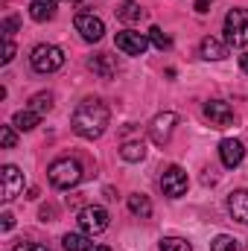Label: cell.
<instances>
[{
  "label": "cell",
  "instance_id": "6da1fadb",
  "mask_svg": "<svg viewBox=\"0 0 248 251\" xmlns=\"http://www.w3.org/2000/svg\"><path fill=\"white\" fill-rule=\"evenodd\" d=\"M108 105L105 102H99V100H85V102H79L76 105V111H73V131L79 134V137H85V140H97L102 131H105V126H108Z\"/></svg>",
  "mask_w": 248,
  "mask_h": 251
},
{
  "label": "cell",
  "instance_id": "7a4b0ae2",
  "mask_svg": "<svg viewBox=\"0 0 248 251\" xmlns=\"http://www.w3.org/2000/svg\"><path fill=\"white\" fill-rule=\"evenodd\" d=\"M50 184L59 190H70L82 181V164L76 158H59L50 164Z\"/></svg>",
  "mask_w": 248,
  "mask_h": 251
},
{
  "label": "cell",
  "instance_id": "3957f363",
  "mask_svg": "<svg viewBox=\"0 0 248 251\" xmlns=\"http://www.w3.org/2000/svg\"><path fill=\"white\" fill-rule=\"evenodd\" d=\"M225 41L231 47L248 44V9H231L225 15Z\"/></svg>",
  "mask_w": 248,
  "mask_h": 251
},
{
  "label": "cell",
  "instance_id": "277c9868",
  "mask_svg": "<svg viewBox=\"0 0 248 251\" xmlns=\"http://www.w3.org/2000/svg\"><path fill=\"white\" fill-rule=\"evenodd\" d=\"M29 62H32V67L38 73H53V70H59L64 64V53H62V47H56V44H38L29 53Z\"/></svg>",
  "mask_w": 248,
  "mask_h": 251
},
{
  "label": "cell",
  "instance_id": "5b68a950",
  "mask_svg": "<svg viewBox=\"0 0 248 251\" xmlns=\"http://www.w3.org/2000/svg\"><path fill=\"white\" fill-rule=\"evenodd\" d=\"M79 228L85 231V234H102L105 228H108V210L105 207H99V204H88V207H82L79 210Z\"/></svg>",
  "mask_w": 248,
  "mask_h": 251
},
{
  "label": "cell",
  "instance_id": "8992f818",
  "mask_svg": "<svg viewBox=\"0 0 248 251\" xmlns=\"http://www.w3.org/2000/svg\"><path fill=\"white\" fill-rule=\"evenodd\" d=\"M114 44H117V50H120L123 56H143V53H146V47H149L152 41H149V35H140V32L123 29V32H117Z\"/></svg>",
  "mask_w": 248,
  "mask_h": 251
},
{
  "label": "cell",
  "instance_id": "52a82bcc",
  "mask_svg": "<svg viewBox=\"0 0 248 251\" xmlns=\"http://www.w3.org/2000/svg\"><path fill=\"white\" fill-rule=\"evenodd\" d=\"M73 24H76V32H79V35H82L85 41H91V44H94V41H99V38L105 35V24H102V21H99L97 15L79 12Z\"/></svg>",
  "mask_w": 248,
  "mask_h": 251
},
{
  "label": "cell",
  "instance_id": "ba28073f",
  "mask_svg": "<svg viewBox=\"0 0 248 251\" xmlns=\"http://www.w3.org/2000/svg\"><path fill=\"white\" fill-rule=\"evenodd\" d=\"M187 173L181 167H170L167 173H164V178H161V190H164V196H170V199H181L187 193Z\"/></svg>",
  "mask_w": 248,
  "mask_h": 251
},
{
  "label": "cell",
  "instance_id": "9c48e42d",
  "mask_svg": "<svg viewBox=\"0 0 248 251\" xmlns=\"http://www.w3.org/2000/svg\"><path fill=\"white\" fill-rule=\"evenodd\" d=\"M204 117L210 120V126L225 128V126L234 123V108L222 100H210V102H204Z\"/></svg>",
  "mask_w": 248,
  "mask_h": 251
},
{
  "label": "cell",
  "instance_id": "30bf717a",
  "mask_svg": "<svg viewBox=\"0 0 248 251\" xmlns=\"http://www.w3.org/2000/svg\"><path fill=\"white\" fill-rule=\"evenodd\" d=\"M175 123H178V114H173V111H164V114H158V117L152 120V126H149V134H152V140L164 146V143L170 140V134H173Z\"/></svg>",
  "mask_w": 248,
  "mask_h": 251
},
{
  "label": "cell",
  "instance_id": "8fae6325",
  "mask_svg": "<svg viewBox=\"0 0 248 251\" xmlns=\"http://www.w3.org/2000/svg\"><path fill=\"white\" fill-rule=\"evenodd\" d=\"M219 158H222V164H225L228 170L240 167V164H243V158H246V146H243V140L225 137V140L219 143Z\"/></svg>",
  "mask_w": 248,
  "mask_h": 251
},
{
  "label": "cell",
  "instance_id": "7c38bea8",
  "mask_svg": "<svg viewBox=\"0 0 248 251\" xmlns=\"http://www.w3.org/2000/svg\"><path fill=\"white\" fill-rule=\"evenodd\" d=\"M21 190H24V173L15 164H6L3 167V201H12Z\"/></svg>",
  "mask_w": 248,
  "mask_h": 251
},
{
  "label": "cell",
  "instance_id": "4fadbf2b",
  "mask_svg": "<svg viewBox=\"0 0 248 251\" xmlns=\"http://www.w3.org/2000/svg\"><path fill=\"white\" fill-rule=\"evenodd\" d=\"M88 67H91L99 79H114V76H117V62H114V56H108V53L91 56V59H88Z\"/></svg>",
  "mask_w": 248,
  "mask_h": 251
},
{
  "label": "cell",
  "instance_id": "5bb4252c",
  "mask_svg": "<svg viewBox=\"0 0 248 251\" xmlns=\"http://www.w3.org/2000/svg\"><path fill=\"white\" fill-rule=\"evenodd\" d=\"M228 210H231V216H234L237 222L248 225V190H237V193H231V199H228Z\"/></svg>",
  "mask_w": 248,
  "mask_h": 251
},
{
  "label": "cell",
  "instance_id": "9a60e30c",
  "mask_svg": "<svg viewBox=\"0 0 248 251\" xmlns=\"http://www.w3.org/2000/svg\"><path fill=\"white\" fill-rule=\"evenodd\" d=\"M201 56H204L207 62H219V59H225V56H228V47H225L219 38L207 35V38L201 41Z\"/></svg>",
  "mask_w": 248,
  "mask_h": 251
},
{
  "label": "cell",
  "instance_id": "2e32d148",
  "mask_svg": "<svg viewBox=\"0 0 248 251\" xmlns=\"http://www.w3.org/2000/svg\"><path fill=\"white\" fill-rule=\"evenodd\" d=\"M120 158L123 161H131V164L134 161H143L146 158V143L143 140H128V143H123L120 146Z\"/></svg>",
  "mask_w": 248,
  "mask_h": 251
},
{
  "label": "cell",
  "instance_id": "e0dca14e",
  "mask_svg": "<svg viewBox=\"0 0 248 251\" xmlns=\"http://www.w3.org/2000/svg\"><path fill=\"white\" fill-rule=\"evenodd\" d=\"M128 210H131L134 216H140V219H149V216H152V201H149L146 196L134 193V196H128Z\"/></svg>",
  "mask_w": 248,
  "mask_h": 251
},
{
  "label": "cell",
  "instance_id": "ac0fdd59",
  "mask_svg": "<svg viewBox=\"0 0 248 251\" xmlns=\"http://www.w3.org/2000/svg\"><path fill=\"white\" fill-rule=\"evenodd\" d=\"M117 18L125 21V24H134V21L143 18V9H140V3H134V0H123V3L117 6Z\"/></svg>",
  "mask_w": 248,
  "mask_h": 251
},
{
  "label": "cell",
  "instance_id": "d6986e66",
  "mask_svg": "<svg viewBox=\"0 0 248 251\" xmlns=\"http://www.w3.org/2000/svg\"><path fill=\"white\" fill-rule=\"evenodd\" d=\"M38 120H41V114H38V111L24 108V111H18V114H15V120H12V123L18 126L21 131H32V128L38 126Z\"/></svg>",
  "mask_w": 248,
  "mask_h": 251
},
{
  "label": "cell",
  "instance_id": "ffe728a7",
  "mask_svg": "<svg viewBox=\"0 0 248 251\" xmlns=\"http://www.w3.org/2000/svg\"><path fill=\"white\" fill-rule=\"evenodd\" d=\"M62 246H64V251H91L94 249V243L85 234H67L62 240Z\"/></svg>",
  "mask_w": 248,
  "mask_h": 251
},
{
  "label": "cell",
  "instance_id": "44dd1931",
  "mask_svg": "<svg viewBox=\"0 0 248 251\" xmlns=\"http://www.w3.org/2000/svg\"><path fill=\"white\" fill-rule=\"evenodd\" d=\"M29 15H32V21H50V18H53V3H47V0H32V3H29Z\"/></svg>",
  "mask_w": 248,
  "mask_h": 251
},
{
  "label": "cell",
  "instance_id": "7402d4cb",
  "mask_svg": "<svg viewBox=\"0 0 248 251\" xmlns=\"http://www.w3.org/2000/svg\"><path fill=\"white\" fill-rule=\"evenodd\" d=\"M210 251H243V246H240L234 237H228V234H219V237L213 240Z\"/></svg>",
  "mask_w": 248,
  "mask_h": 251
},
{
  "label": "cell",
  "instance_id": "603a6c76",
  "mask_svg": "<svg viewBox=\"0 0 248 251\" xmlns=\"http://www.w3.org/2000/svg\"><path fill=\"white\" fill-rule=\"evenodd\" d=\"M149 41H152L158 50H170V47H173V38H170L161 26H152V29H149Z\"/></svg>",
  "mask_w": 248,
  "mask_h": 251
},
{
  "label": "cell",
  "instance_id": "cb8c5ba5",
  "mask_svg": "<svg viewBox=\"0 0 248 251\" xmlns=\"http://www.w3.org/2000/svg\"><path fill=\"white\" fill-rule=\"evenodd\" d=\"M158 251H193V246L187 240H181V237H167V240H161Z\"/></svg>",
  "mask_w": 248,
  "mask_h": 251
},
{
  "label": "cell",
  "instance_id": "d4e9b609",
  "mask_svg": "<svg viewBox=\"0 0 248 251\" xmlns=\"http://www.w3.org/2000/svg\"><path fill=\"white\" fill-rule=\"evenodd\" d=\"M29 108H32V111H38V114H47V111L53 108V94H35Z\"/></svg>",
  "mask_w": 248,
  "mask_h": 251
},
{
  "label": "cell",
  "instance_id": "484cf974",
  "mask_svg": "<svg viewBox=\"0 0 248 251\" xmlns=\"http://www.w3.org/2000/svg\"><path fill=\"white\" fill-rule=\"evenodd\" d=\"M0 143H3L6 149H12V146L18 143V137H15V131H12V126H0Z\"/></svg>",
  "mask_w": 248,
  "mask_h": 251
},
{
  "label": "cell",
  "instance_id": "4316f807",
  "mask_svg": "<svg viewBox=\"0 0 248 251\" xmlns=\"http://www.w3.org/2000/svg\"><path fill=\"white\" fill-rule=\"evenodd\" d=\"M18 26H21L18 18H6V21H3V38H12V32H15Z\"/></svg>",
  "mask_w": 248,
  "mask_h": 251
},
{
  "label": "cell",
  "instance_id": "83f0119b",
  "mask_svg": "<svg viewBox=\"0 0 248 251\" xmlns=\"http://www.w3.org/2000/svg\"><path fill=\"white\" fill-rule=\"evenodd\" d=\"M15 59V44H12V38H6L3 41V64H9Z\"/></svg>",
  "mask_w": 248,
  "mask_h": 251
},
{
  "label": "cell",
  "instance_id": "f1b7e54d",
  "mask_svg": "<svg viewBox=\"0 0 248 251\" xmlns=\"http://www.w3.org/2000/svg\"><path fill=\"white\" fill-rule=\"evenodd\" d=\"M15 251H50V249H44L38 243H21V246H15Z\"/></svg>",
  "mask_w": 248,
  "mask_h": 251
},
{
  "label": "cell",
  "instance_id": "f546056e",
  "mask_svg": "<svg viewBox=\"0 0 248 251\" xmlns=\"http://www.w3.org/2000/svg\"><path fill=\"white\" fill-rule=\"evenodd\" d=\"M12 225H15V216L12 213H3V231H12Z\"/></svg>",
  "mask_w": 248,
  "mask_h": 251
},
{
  "label": "cell",
  "instance_id": "4dcf8cb0",
  "mask_svg": "<svg viewBox=\"0 0 248 251\" xmlns=\"http://www.w3.org/2000/svg\"><path fill=\"white\" fill-rule=\"evenodd\" d=\"M210 3H213V0H196V12H201V15H204Z\"/></svg>",
  "mask_w": 248,
  "mask_h": 251
},
{
  "label": "cell",
  "instance_id": "1f68e13d",
  "mask_svg": "<svg viewBox=\"0 0 248 251\" xmlns=\"http://www.w3.org/2000/svg\"><path fill=\"white\" fill-rule=\"evenodd\" d=\"M240 67H243V73H248V53L240 56Z\"/></svg>",
  "mask_w": 248,
  "mask_h": 251
},
{
  "label": "cell",
  "instance_id": "d6a6232c",
  "mask_svg": "<svg viewBox=\"0 0 248 251\" xmlns=\"http://www.w3.org/2000/svg\"><path fill=\"white\" fill-rule=\"evenodd\" d=\"M91 251H111V249H108V246H94Z\"/></svg>",
  "mask_w": 248,
  "mask_h": 251
},
{
  "label": "cell",
  "instance_id": "836d02e7",
  "mask_svg": "<svg viewBox=\"0 0 248 251\" xmlns=\"http://www.w3.org/2000/svg\"><path fill=\"white\" fill-rule=\"evenodd\" d=\"M47 3H53V6H56V3H59V0H47Z\"/></svg>",
  "mask_w": 248,
  "mask_h": 251
},
{
  "label": "cell",
  "instance_id": "e575fe53",
  "mask_svg": "<svg viewBox=\"0 0 248 251\" xmlns=\"http://www.w3.org/2000/svg\"><path fill=\"white\" fill-rule=\"evenodd\" d=\"M70 3H79V0H70Z\"/></svg>",
  "mask_w": 248,
  "mask_h": 251
}]
</instances>
